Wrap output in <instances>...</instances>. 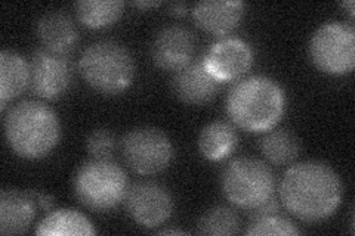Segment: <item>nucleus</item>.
<instances>
[{
    "mask_svg": "<svg viewBox=\"0 0 355 236\" xmlns=\"http://www.w3.org/2000/svg\"><path fill=\"white\" fill-rule=\"evenodd\" d=\"M343 186L339 174L323 161H302L284 173L280 198L288 212L306 223L323 221L340 206Z\"/></svg>",
    "mask_w": 355,
    "mask_h": 236,
    "instance_id": "1",
    "label": "nucleus"
},
{
    "mask_svg": "<svg viewBox=\"0 0 355 236\" xmlns=\"http://www.w3.org/2000/svg\"><path fill=\"white\" fill-rule=\"evenodd\" d=\"M227 114L241 130L265 133L274 129L286 111L283 87L268 75H252L230 89Z\"/></svg>",
    "mask_w": 355,
    "mask_h": 236,
    "instance_id": "2",
    "label": "nucleus"
},
{
    "mask_svg": "<svg viewBox=\"0 0 355 236\" xmlns=\"http://www.w3.org/2000/svg\"><path fill=\"white\" fill-rule=\"evenodd\" d=\"M5 138L21 158L42 160L57 148L61 139L60 118L46 104L22 100L8 111Z\"/></svg>",
    "mask_w": 355,
    "mask_h": 236,
    "instance_id": "3",
    "label": "nucleus"
},
{
    "mask_svg": "<svg viewBox=\"0 0 355 236\" xmlns=\"http://www.w3.org/2000/svg\"><path fill=\"white\" fill-rule=\"evenodd\" d=\"M79 70L94 91L114 96L132 86L137 69L126 46L114 40H99L82 52Z\"/></svg>",
    "mask_w": 355,
    "mask_h": 236,
    "instance_id": "4",
    "label": "nucleus"
},
{
    "mask_svg": "<svg viewBox=\"0 0 355 236\" xmlns=\"http://www.w3.org/2000/svg\"><path fill=\"white\" fill-rule=\"evenodd\" d=\"M74 194L92 211H110L123 202L128 194V176L111 158H92L83 163L73 179Z\"/></svg>",
    "mask_w": 355,
    "mask_h": 236,
    "instance_id": "5",
    "label": "nucleus"
},
{
    "mask_svg": "<svg viewBox=\"0 0 355 236\" xmlns=\"http://www.w3.org/2000/svg\"><path fill=\"white\" fill-rule=\"evenodd\" d=\"M220 186L232 206L252 211L274 198L275 177L266 163L240 156L224 168Z\"/></svg>",
    "mask_w": 355,
    "mask_h": 236,
    "instance_id": "6",
    "label": "nucleus"
},
{
    "mask_svg": "<svg viewBox=\"0 0 355 236\" xmlns=\"http://www.w3.org/2000/svg\"><path fill=\"white\" fill-rule=\"evenodd\" d=\"M309 56L320 71L329 75L351 74L355 66V30L349 22L329 21L309 42Z\"/></svg>",
    "mask_w": 355,
    "mask_h": 236,
    "instance_id": "7",
    "label": "nucleus"
},
{
    "mask_svg": "<svg viewBox=\"0 0 355 236\" xmlns=\"http://www.w3.org/2000/svg\"><path fill=\"white\" fill-rule=\"evenodd\" d=\"M120 149L130 170L142 176L166 170L173 158V146L169 136L153 126H139L129 130L121 139Z\"/></svg>",
    "mask_w": 355,
    "mask_h": 236,
    "instance_id": "8",
    "label": "nucleus"
},
{
    "mask_svg": "<svg viewBox=\"0 0 355 236\" xmlns=\"http://www.w3.org/2000/svg\"><path fill=\"white\" fill-rule=\"evenodd\" d=\"M73 65L69 56L40 49L30 60V91L37 98L55 100L69 91Z\"/></svg>",
    "mask_w": 355,
    "mask_h": 236,
    "instance_id": "9",
    "label": "nucleus"
},
{
    "mask_svg": "<svg viewBox=\"0 0 355 236\" xmlns=\"http://www.w3.org/2000/svg\"><path fill=\"white\" fill-rule=\"evenodd\" d=\"M125 206L133 221L146 229L159 228L173 212V198L157 182H138L128 189Z\"/></svg>",
    "mask_w": 355,
    "mask_h": 236,
    "instance_id": "10",
    "label": "nucleus"
},
{
    "mask_svg": "<svg viewBox=\"0 0 355 236\" xmlns=\"http://www.w3.org/2000/svg\"><path fill=\"white\" fill-rule=\"evenodd\" d=\"M203 64L219 83L239 80L252 69L253 51L239 37H225L209 48Z\"/></svg>",
    "mask_w": 355,
    "mask_h": 236,
    "instance_id": "11",
    "label": "nucleus"
},
{
    "mask_svg": "<svg viewBox=\"0 0 355 236\" xmlns=\"http://www.w3.org/2000/svg\"><path fill=\"white\" fill-rule=\"evenodd\" d=\"M196 53V37L184 26L163 27L151 44L153 62L166 71H180L190 64Z\"/></svg>",
    "mask_w": 355,
    "mask_h": 236,
    "instance_id": "12",
    "label": "nucleus"
},
{
    "mask_svg": "<svg viewBox=\"0 0 355 236\" xmlns=\"http://www.w3.org/2000/svg\"><path fill=\"white\" fill-rule=\"evenodd\" d=\"M219 84L220 83L205 66L203 60L191 61L182 70L176 71L172 80L173 93L182 102L191 105L210 102L216 96Z\"/></svg>",
    "mask_w": 355,
    "mask_h": 236,
    "instance_id": "13",
    "label": "nucleus"
},
{
    "mask_svg": "<svg viewBox=\"0 0 355 236\" xmlns=\"http://www.w3.org/2000/svg\"><path fill=\"white\" fill-rule=\"evenodd\" d=\"M244 14L243 2H225V0H205L193 9L196 24L214 36H227L234 31Z\"/></svg>",
    "mask_w": 355,
    "mask_h": 236,
    "instance_id": "14",
    "label": "nucleus"
},
{
    "mask_svg": "<svg viewBox=\"0 0 355 236\" xmlns=\"http://www.w3.org/2000/svg\"><path fill=\"white\" fill-rule=\"evenodd\" d=\"M36 217V201L28 192L3 189L0 192V233H24Z\"/></svg>",
    "mask_w": 355,
    "mask_h": 236,
    "instance_id": "15",
    "label": "nucleus"
},
{
    "mask_svg": "<svg viewBox=\"0 0 355 236\" xmlns=\"http://www.w3.org/2000/svg\"><path fill=\"white\" fill-rule=\"evenodd\" d=\"M37 37L46 51L67 55L79 40L74 22L64 10H49L37 21Z\"/></svg>",
    "mask_w": 355,
    "mask_h": 236,
    "instance_id": "16",
    "label": "nucleus"
},
{
    "mask_svg": "<svg viewBox=\"0 0 355 236\" xmlns=\"http://www.w3.org/2000/svg\"><path fill=\"white\" fill-rule=\"evenodd\" d=\"M30 84V62L14 51L0 53V109L5 111L8 100L18 98Z\"/></svg>",
    "mask_w": 355,
    "mask_h": 236,
    "instance_id": "17",
    "label": "nucleus"
},
{
    "mask_svg": "<svg viewBox=\"0 0 355 236\" xmlns=\"http://www.w3.org/2000/svg\"><path fill=\"white\" fill-rule=\"evenodd\" d=\"M239 136L228 121L216 120L200 131L198 149L210 161H222L236 151Z\"/></svg>",
    "mask_w": 355,
    "mask_h": 236,
    "instance_id": "18",
    "label": "nucleus"
},
{
    "mask_svg": "<svg viewBox=\"0 0 355 236\" xmlns=\"http://www.w3.org/2000/svg\"><path fill=\"white\" fill-rule=\"evenodd\" d=\"M259 148L266 161L274 165L292 164L301 151V143L288 129H271L265 131Z\"/></svg>",
    "mask_w": 355,
    "mask_h": 236,
    "instance_id": "19",
    "label": "nucleus"
},
{
    "mask_svg": "<svg viewBox=\"0 0 355 236\" xmlns=\"http://www.w3.org/2000/svg\"><path fill=\"white\" fill-rule=\"evenodd\" d=\"M92 223L77 210L61 208L51 211L36 228V235H94Z\"/></svg>",
    "mask_w": 355,
    "mask_h": 236,
    "instance_id": "20",
    "label": "nucleus"
},
{
    "mask_svg": "<svg viewBox=\"0 0 355 236\" xmlns=\"http://www.w3.org/2000/svg\"><path fill=\"white\" fill-rule=\"evenodd\" d=\"M121 0H82L76 3V15L87 28H105L113 26L123 14Z\"/></svg>",
    "mask_w": 355,
    "mask_h": 236,
    "instance_id": "21",
    "label": "nucleus"
},
{
    "mask_svg": "<svg viewBox=\"0 0 355 236\" xmlns=\"http://www.w3.org/2000/svg\"><path fill=\"white\" fill-rule=\"evenodd\" d=\"M240 220L236 211L218 206L207 210L205 215L200 217L197 224V232L202 235H214V236H230L239 232Z\"/></svg>",
    "mask_w": 355,
    "mask_h": 236,
    "instance_id": "22",
    "label": "nucleus"
},
{
    "mask_svg": "<svg viewBox=\"0 0 355 236\" xmlns=\"http://www.w3.org/2000/svg\"><path fill=\"white\" fill-rule=\"evenodd\" d=\"M244 233L250 236H259V235L262 236V235H297L301 232H299V229L291 220L282 217L275 212V215L252 219L250 224Z\"/></svg>",
    "mask_w": 355,
    "mask_h": 236,
    "instance_id": "23",
    "label": "nucleus"
},
{
    "mask_svg": "<svg viewBox=\"0 0 355 236\" xmlns=\"http://www.w3.org/2000/svg\"><path fill=\"white\" fill-rule=\"evenodd\" d=\"M116 136L108 129H96L86 139V149L94 158H110L116 149Z\"/></svg>",
    "mask_w": 355,
    "mask_h": 236,
    "instance_id": "24",
    "label": "nucleus"
},
{
    "mask_svg": "<svg viewBox=\"0 0 355 236\" xmlns=\"http://www.w3.org/2000/svg\"><path fill=\"white\" fill-rule=\"evenodd\" d=\"M250 212H252V215H250L252 219L261 217V216H268V215H275V212H279V204H277L275 198H272L268 202H265L263 206L252 210Z\"/></svg>",
    "mask_w": 355,
    "mask_h": 236,
    "instance_id": "25",
    "label": "nucleus"
},
{
    "mask_svg": "<svg viewBox=\"0 0 355 236\" xmlns=\"http://www.w3.org/2000/svg\"><path fill=\"white\" fill-rule=\"evenodd\" d=\"M28 194L33 197V199L36 201V204L40 206V208H43L44 211H49L53 206V199L48 195H44L42 192H37V190H28Z\"/></svg>",
    "mask_w": 355,
    "mask_h": 236,
    "instance_id": "26",
    "label": "nucleus"
},
{
    "mask_svg": "<svg viewBox=\"0 0 355 236\" xmlns=\"http://www.w3.org/2000/svg\"><path fill=\"white\" fill-rule=\"evenodd\" d=\"M169 10H171L172 15L182 17L188 12V5L184 3V2H175V3L169 5Z\"/></svg>",
    "mask_w": 355,
    "mask_h": 236,
    "instance_id": "27",
    "label": "nucleus"
},
{
    "mask_svg": "<svg viewBox=\"0 0 355 236\" xmlns=\"http://www.w3.org/2000/svg\"><path fill=\"white\" fill-rule=\"evenodd\" d=\"M160 2H135L133 6L141 8V9H146V8H154V6H159Z\"/></svg>",
    "mask_w": 355,
    "mask_h": 236,
    "instance_id": "28",
    "label": "nucleus"
},
{
    "mask_svg": "<svg viewBox=\"0 0 355 236\" xmlns=\"http://www.w3.org/2000/svg\"><path fill=\"white\" fill-rule=\"evenodd\" d=\"M160 233L162 235H185V232L180 230V229H164Z\"/></svg>",
    "mask_w": 355,
    "mask_h": 236,
    "instance_id": "29",
    "label": "nucleus"
},
{
    "mask_svg": "<svg viewBox=\"0 0 355 236\" xmlns=\"http://www.w3.org/2000/svg\"><path fill=\"white\" fill-rule=\"evenodd\" d=\"M342 6L343 8H348L349 9V14L354 15V2H352V0H349V2H343Z\"/></svg>",
    "mask_w": 355,
    "mask_h": 236,
    "instance_id": "30",
    "label": "nucleus"
}]
</instances>
